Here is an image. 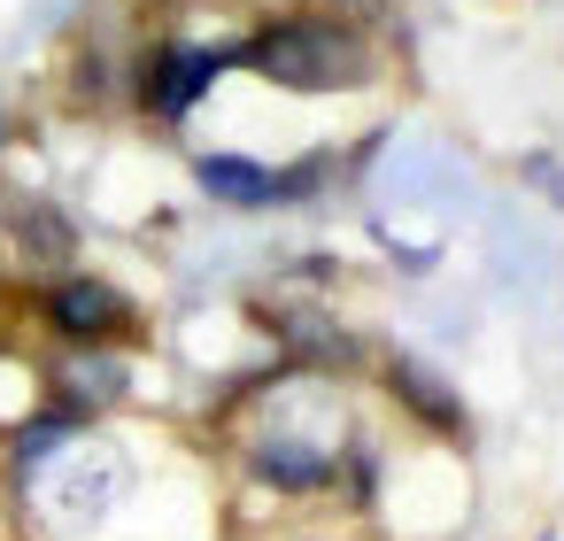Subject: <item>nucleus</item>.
<instances>
[{
	"label": "nucleus",
	"instance_id": "1",
	"mask_svg": "<svg viewBox=\"0 0 564 541\" xmlns=\"http://www.w3.org/2000/svg\"><path fill=\"white\" fill-rule=\"evenodd\" d=\"M225 55H232L240 71L286 86V94H356V86H371V71H379L364 24L340 17V9H333V17H279V24L248 32V40L225 47Z\"/></svg>",
	"mask_w": 564,
	"mask_h": 541
},
{
	"label": "nucleus",
	"instance_id": "2",
	"mask_svg": "<svg viewBox=\"0 0 564 541\" xmlns=\"http://www.w3.org/2000/svg\"><path fill=\"white\" fill-rule=\"evenodd\" d=\"M217 71H232V55L225 47H194V40H155L148 55H140V71H132V101L155 117V125H186L202 101H209V86H217Z\"/></svg>",
	"mask_w": 564,
	"mask_h": 541
},
{
	"label": "nucleus",
	"instance_id": "3",
	"mask_svg": "<svg viewBox=\"0 0 564 541\" xmlns=\"http://www.w3.org/2000/svg\"><path fill=\"white\" fill-rule=\"evenodd\" d=\"M40 317H47V333L70 340V348H109V340H124V333L140 325L132 294H124L117 279H94V271L47 279V286H40Z\"/></svg>",
	"mask_w": 564,
	"mask_h": 541
},
{
	"label": "nucleus",
	"instance_id": "4",
	"mask_svg": "<svg viewBox=\"0 0 564 541\" xmlns=\"http://www.w3.org/2000/svg\"><path fill=\"white\" fill-rule=\"evenodd\" d=\"M256 317L271 325V340H279V356L286 364H302V371H348L356 356H364V340L325 310V302H256Z\"/></svg>",
	"mask_w": 564,
	"mask_h": 541
},
{
	"label": "nucleus",
	"instance_id": "5",
	"mask_svg": "<svg viewBox=\"0 0 564 541\" xmlns=\"http://www.w3.org/2000/svg\"><path fill=\"white\" fill-rule=\"evenodd\" d=\"M379 379H387V394L425 425V433H441V441H471V418H464V394L425 364V356H410V348H394L387 364H379Z\"/></svg>",
	"mask_w": 564,
	"mask_h": 541
},
{
	"label": "nucleus",
	"instance_id": "6",
	"mask_svg": "<svg viewBox=\"0 0 564 541\" xmlns=\"http://www.w3.org/2000/svg\"><path fill=\"white\" fill-rule=\"evenodd\" d=\"M0 225H9V248H17L32 271H70V263H78V225H70V209H55L47 194L0 202Z\"/></svg>",
	"mask_w": 564,
	"mask_h": 541
},
{
	"label": "nucleus",
	"instance_id": "7",
	"mask_svg": "<svg viewBox=\"0 0 564 541\" xmlns=\"http://www.w3.org/2000/svg\"><path fill=\"white\" fill-rule=\"evenodd\" d=\"M47 394H55V402H70V410L94 425V418H109V410L132 394V364H124V356H109V348H70V356L47 371Z\"/></svg>",
	"mask_w": 564,
	"mask_h": 541
},
{
	"label": "nucleus",
	"instance_id": "8",
	"mask_svg": "<svg viewBox=\"0 0 564 541\" xmlns=\"http://www.w3.org/2000/svg\"><path fill=\"white\" fill-rule=\"evenodd\" d=\"M194 186H202L209 202H225V209H271V202H279V163L209 148V155H194Z\"/></svg>",
	"mask_w": 564,
	"mask_h": 541
},
{
	"label": "nucleus",
	"instance_id": "9",
	"mask_svg": "<svg viewBox=\"0 0 564 541\" xmlns=\"http://www.w3.org/2000/svg\"><path fill=\"white\" fill-rule=\"evenodd\" d=\"M518 178H525L549 209H564V163H556V155H525V163H518Z\"/></svg>",
	"mask_w": 564,
	"mask_h": 541
},
{
	"label": "nucleus",
	"instance_id": "10",
	"mask_svg": "<svg viewBox=\"0 0 564 541\" xmlns=\"http://www.w3.org/2000/svg\"><path fill=\"white\" fill-rule=\"evenodd\" d=\"M333 9H340V17H371V9H379V0H333Z\"/></svg>",
	"mask_w": 564,
	"mask_h": 541
},
{
	"label": "nucleus",
	"instance_id": "11",
	"mask_svg": "<svg viewBox=\"0 0 564 541\" xmlns=\"http://www.w3.org/2000/svg\"><path fill=\"white\" fill-rule=\"evenodd\" d=\"M0 148H9V125H0Z\"/></svg>",
	"mask_w": 564,
	"mask_h": 541
},
{
	"label": "nucleus",
	"instance_id": "12",
	"mask_svg": "<svg viewBox=\"0 0 564 541\" xmlns=\"http://www.w3.org/2000/svg\"><path fill=\"white\" fill-rule=\"evenodd\" d=\"M533 541H556V533H533Z\"/></svg>",
	"mask_w": 564,
	"mask_h": 541
}]
</instances>
